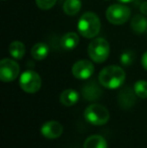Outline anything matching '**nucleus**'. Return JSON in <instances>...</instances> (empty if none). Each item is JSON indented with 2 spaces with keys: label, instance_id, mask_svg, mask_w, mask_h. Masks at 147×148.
Masks as SVG:
<instances>
[{
  "label": "nucleus",
  "instance_id": "17",
  "mask_svg": "<svg viewBox=\"0 0 147 148\" xmlns=\"http://www.w3.org/2000/svg\"><path fill=\"white\" fill-rule=\"evenodd\" d=\"M131 28L137 34H142L147 30V19L141 14L135 15L131 20Z\"/></svg>",
  "mask_w": 147,
  "mask_h": 148
},
{
  "label": "nucleus",
  "instance_id": "16",
  "mask_svg": "<svg viewBox=\"0 0 147 148\" xmlns=\"http://www.w3.org/2000/svg\"><path fill=\"white\" fill-rule=\"evenodd\" d=\"M8 51H9V53L12 58L16 60H21L23 56L25 55V45L21 41L14 40L9 45Z\"/></svg>",
  "mask_w": 147,
  "mask_h": 148
},
{
  "label": "nucleus",
  "instance_id": "23",
  "mask_svg": "<svg viewBox=\"0 0 147 148\" xmlns=\"http://www.w3.org/2000/svg\"><path fill=\"white\" fill-rule=\"evenodd\" d=\"M141 64H142V66L147 71V51H145V53H143V56H142Z\"/></svg>",
  "mask_w": 147,
  "mask_h": 148
},
{
  "label": "nucleus",
  "instance_id": "12",
  "mask_svg": "<svg viewBox=\"0 0 147 148\" xmlns=\"http://www.w3.org/2000/svg\"><path fill=\"white\" fill-rule=\"evenodd\" d=\"M80 99V94L74 89H67L61 94L59 96V101L62 105L66 107H71L78 103Z\"/></svg>",
  "mask_w": 147,
  "mask_h": 148
},
{
  "label": "nucleus",
  "instance_id": "4",
  "mask_svg": "<svg viewBox=\"0 0 147 148\" xmlns=\"http://www.w3.org/2000/svg\"><path fill=\"white\" fill-rule=\"evenodd\" d=\"M88 55L91 60L98 64H102L110 55V45L108 41L102 37L93 39L88 47Z\"/></svg>",
  "mask_w": 147,
  "mask_h": 148
},
{
  "label": "nucleus",
  "instance_id": "9",
  "mask_svg": "<svg viewBox=\"0 0 147 148\" xmlns=\"http://www.w3.org/2000/svg\"><path fill=\"white\" fill-rule=\"evenodd\" d=\"M136 95L134 89L130 87H124L121 89L118 95V103L119 106L124 110H129L135 105L136 103Z\"/></svg>",
  "mask_w": 147,
  "mask_h": 148
},
{
  "label": "nucleus",
  "instance_id": "25",
  "mask_svg": "<svg viewBox=\"0 0 147 148\" xmlns=\"http://www.w3.org/2000/svg\"><path fill=\"white\" fill-rule=\"evenodd\" d=\"M146 31H147V30H146Z\"/></svg>",
  "mask_w": 147,
  "mask_h": 148
},
{
  "label": "nucleus",
  "instance_id": "10",
  "mask_svg": "<svg viewBox=\"0 0 147 148\" xmlns=\"http://www.w3.org/2000/svg\"><path fill=\"white\" fill-rule=\"evenodd\" d=\"M64 127L57 121H49L44 123L40 128V133L47 139H57L63 134Z\"/></svg>",
  "mask_w": 147,
  "mask_h": 148
},
{
  "label": "nucleus",
  "instance_id": "18",
  "mask_svg": "<svg viewBox=\"0 0 147 148\" xmlns=\"http://www.w3.org/2000/svg\"><path fill=\"white\" fill-rule=\"evenodd\" d=\"M82 8L81 0H66L63 4V10L67 15H76Z\"/></svg>",
  "mask_w": 147,
  "mask_h": 148
},
{
  "label": "nucleus",
  "instance_id": "7",
  "mask_svg": "<svg viewBox=\"0 0 147 148\" xmlns=\"http://www.w3.org/2000/svg\"><path fill=\"white\" fill-rule=\"evenodd\" d=\"M19 64L11 59H3L0 62V80L9 83L16 80L19 75Z\"/></svg>",
  "mask_w": 147,
  "mask_h": 148
},
{
  "label": "nucleus",
  "instance_id": "14",
  "mask_svg": "<svg viewBox=\"0 0 147 148\" xmlns=\"http://www.w3.org/2000/svg\"><path fill=\"white\" fill-rule=\"evenodd\" d=\"M83 148H108L107 141L101 135H92L85 140Z\"/></svg>",
  "mask_w": 147,
  "mask_h": 148
},
{
  "label": "nucleus",
  "instance_id": "1",
  "mask_svg": "<svg viewBox=\"0 0 147 148\" xmlns=\"http://www.w3.org/2000/svg\"><path fill=\"white\" fill-rule=\"evenodd\" d=\"M126 79V74L121 66H108L100 72L98 81L106 89H118L124 84Z\"/></svg>",
  "mask_w": 147,
  "mask_h": 148
},
{
  "label": "nucleus",
  "instance_id": "22",
  "mask_svg": "<svg viewBox=\"0 0 147 148\" xmlns=\"http://www.w3.org/2000/svg\"><path fill=\"white\" fill-rule=\"evenodd\" d=\"M140 11L143 15H147V1H144L140 5Z\"/></svg>",
  "mask_w": 147,
  "mask_h": 148
},
{
  "label": "nucleus",
  "instance_id": "5",
  "mask_svg": "<svg viewBox=\"0 0 147 148\" xmlns=\"http://www.w3.org/2000/svg\"><path fill=\"white\" fill-rule=\"evenodd\" d=\"M130 14V9L123 4H112L106 10V18L115 25H121L127 22Z\"/></svg>",
  "mask_w": 147,
  "mask_h": 148
},
{
  "label": "nucleus",
  "instance_id": "24",
  "mask_svg": "<svg viewBox=\"0 0 147 148\" xmlns=\"http://www.w3.org/2000/svg\"><path fill=\"white\" fill-rule=\"evenodd\" d=\"M118 1H120L121 3H130V2L134 1V0H118Z\"/></svg>",
  "mask_w": 147,
  "mask_h": 148
},
{
  "label": "nucleus",
  "instance_id": "20",
  "mask_svg": "<svg viewBox=\"0 0 147 148\" xmlns=\"http://www.w3.org/2000/svg\"><path fill=\"white\" fill-rule=\"evenodd\" d=\"M133 60H134V53L131 51H124L121 55V57H120V62L125 66H131Z\"/></svg>",
  "mask_w": 147,
  "mask_h": 148
},
{
  "label": "nucleus",
  "instance_id": "8",
  "mask_svg": "<svg viewBox=\"0 0 147 148\" xmlns=\"http://www.w3.org/2000/svg\"><path fill=\"white\" fill-rule=\"evenodd\" d=\"M95 66L92 62L88 60H81L75 62L72 68V74L79 80H88L93 76Z\"/></svg>",
  "mask_w": 147,
  "mask_h": 148
},
{
  "label": "nucleus",
  "instance_id": "13",
  "mask_svg": "<svg viewBox=\"0 0 147 148\" xmlns=\"http://www.w3.org/2000/svg\"><path fill=\"white\" fill-rule=\"evenodd\" d=\"M79 41H80V38L76 32H67L62 37L61 45L63 49H67V51H72V49H76L77 45H79Z\"/></svg>",
  "mask_w": 147,
  "mask_h": 148
},
{
  "label": "nucleus",
  "instance_id": "2",
  "mask_svg": "<svg viewBox=\"0 0 147 148\" xmlns=\"http://www.w3.org/2000/svg\"><path fill=\"white\" fill-rule=\"evenodd\" d=\"M101 29L100 18L94 12H86L78 21V30L81 35L86 38H94Z\"/></svg>",
  "mask_w": 147,
  "mask_h": 148
},
{
  "label": "nucleus",
  "instance_id": "19",
  "mask_svg": "<svg viewBox=\"0 0 147 148\" xmlns=\"http://www.w3.org/2000/svg\"><path fill=\"white\" fill-rule=\"evenodd\" d=\"M134 91H135L137 97L141 99H146L147 98V81L140 80L134 84Z\"/></svg>",
  "mask_w": 147,
  "mask_h": 148
},
{
  "label": "nucleus",
  "instance_id": "3",
  "mask_svg": "<svg viewBox=\"0 0 147 148\" xmlns=\"http://www.w3.org/2000/svg\"><path fill=\"white\" fill-rule=\"evenodd\" d=\"M84 117L88 123L94 126L105 125L110 119V113L108 109L100 104H91L86 108Z\"/></svg>",
  "mask_w": 147,
  "mask_h": 148
},
{
  "label": "nucleus",
  "instance_id": "11",
  "mask_svg": "<svg viewBox=\"0 0 147 148\" xmlns=\"http://www.w3.org/2000/svg\"><path fill=\"white\" fill-rule=\"evenodd\" d=\"M100 85V83L98 84L96 81H90L87 84H85L82 88L83 98L87 101H96L100 99L103 94Z\"/></svg>",
  "mask_w": 147,
  "mask_h": 148
},
{
  "label": "nucleus",
  "instance_id": "6",
  "mask_svg": "<svg viewBox=\"0 0 147 148\" xmlns=\"http://www.w3.org/2000/svg\"><path fill=\"white\" fill-rule=\"evenodd\" d=\"M19 86L25 93L34 94L41 88V78L34 71H25L19 78Z\"/></svg>",
  "mask_w": 147,
  "mask_h": 148
},
{
  "label": "nucleus",
  "instance_id": "15",
  "mask_svg": "<svg viewBox=\"0 0 147 148\" xmlns=\"http://www.w3.org/2000/svg\"><path fill=\"white\" fill-rule=\"evenodd\" d=\"M30 53H31L32 58L34 60H42L49 56V49L47 47V45H45L44 42H37L32 47Z\"/></svg>",
  "mask_w": 147,
  "mask_h": 148
},
{
  "label": "nucleus",
  "instance_id": "21",
  "mask_svg": "<svg viewBox=\"0 0 147 148\" xmlns=\"http://www.w3.org/2000/svg\"><path fill=\"white\" fill-rule=\"evenodd\" d=\"M36 5L42 10H49L55 6L57 0H36Z\"/></svg>",
  "mask_w": 147,
  "mask_h": 148
}]
</instances>
